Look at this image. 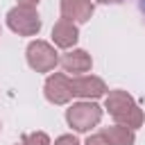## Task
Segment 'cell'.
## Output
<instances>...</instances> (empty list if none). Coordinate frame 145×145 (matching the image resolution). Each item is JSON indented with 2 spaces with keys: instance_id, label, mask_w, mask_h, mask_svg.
Masks as SVG:
<instances>
[{
  "instance_id": "obj_16",
  "label": "cell",
  "mask_w": 145,
  "mask_h": 145,
  "mask_svg": "<svg viewBox=\"0 0 145 145\" xmlns=\"http://www.w3.org/2000/svg\"><path fill=\"white\" fill-rule=\"evenodd\" d=\"M16 145H32V143H27V140L23 138V140H20V143H16Z\"/></svg>"
},
{
  "instance_id": "obj_13",
  "label": "cell",
  "mask_w": 145,
  "mask_h": 145,
  "mask_svg": "<svg viewBox=\"0 0 145 145\" xmlns=\"http://www.w3.org/2000/svg\"><path fill=\"white\" fill-rule=\"evenodd\" d=\"M84 145H106V143H104V138H102L100 134H93V136H88V138H86V143H84Z\"/></svg>"
},
{
  "instance_id": "obj_7",
  "label": "cell",
  "mask_w": 145,
  "mask_h": 145,
  "mask_svg": "<svg viewBox=\"0 0 145 145\" xmlns=\"http://www.w3.org/2000/svg\"><path fill=\"white\" fill-rule=\"evenodd\" d=\"M59 9H61V18H66V20L86 23V20H91L95 5H93V0H61Z\"/></svg>"
},
{
  "instance_id": "obj_4",
  "label": "cell",
  "mask_w": 145,
  "mask_h": 145,
  "mask_svg": "<svg viewBox=\"0 0 145 145\" xmlns=\"http://www.w3.org/2000/svg\"><path fill=\"white\" fill-rule=\"evenodd\" d=\"M25 57H27L29 68L36 70V72H50V70H54V66L59 63V54H57L54 45L48 43V41H41V39L32 41V43L27 45Z\"/></svg>"
},
{
  "instance_id": "obj_3",
  "label": "cell",
  "mask_w": 145,
  "mask_h": 145,
  "mask_svg": "<svg viewBox=\"0 0 145 145\" xmlns=\"http://www.w3.org/2000/svg\"><path fill=\"white\" fill-rule=\"evenodd\" d=\"M7 25L18 36H36L41 32V18L34 7L16 5L14 9L7 11Z\"/></svg>"
},
{
  "instance_id": "obj_14",
  "label": "cell",
  "mask_w": 145,
  "mask_h": 145,
  "mask_svg": "<svg viewBox=\"0 0 145 145\" xmlns=\"http://www.w3.org/2000/svg\"><path fill=\"white\" fill-rule=\"evenodd\" d=\"M39 2H41V0H18V5H23V7H34V9H36Z\"/></svg>"
},
{
  "instance_id": "obj_15",
  "label": "cell",
  "mask_w": 145,
  "mask_h": 145,
  "mask_svg": "<svg viewBox=\"0 0 145 145\" xmlns=\"http://www.w3.org/2000/svg\"><path fill=\"white\" fill-rule=\"evenodd\" d=\"M97 2H104V5H116V2H120V0H97Z\"/></svg>"
},
{
  "instance_id": "obj_6",
  "label": "cell",
  "mask_w": 145,
  "mask_h": 145,
  "mask_svg": "<svg viewBox=\"0 0 145 145\" xmlns=\"http://www.w3.org/2000/svg\"><path fill=\"white\" fill-rule=\"evenodd\" d=\"M70 84H72V95L82 97V100H97V97L106 95L104 79H100L95 75H75L70 79Z\"/></svg>"
},
{
  "instance_id": "obj_12",
  "label": "cell",
  "mask_w": 145,
  "mask_h": 145,
  "mask_svg": "<svg viewBox=\"0 0 145 145\" xmlns=\"http://www.w3.org/2000/svg\"><path fill=\"white\" fill-rule=\"evenodd\" d=\"M52 145H79V140H77L72 134H63V136H59Z\"/></svg>"
},
{
  "instance_id": "obj_11",
  "label": "cell",
  "mask_w": 145,
  "mask_h": 145,
  "mask_svg": "<svg viewBox=\"0 0 145 145\" xmlns=\"http://www.w3.org/2000/svg\"><path fill=\"white\" fill-rule=\"evenodd\" d=\"M27 143H32V145H52L50 143V138H48V134H43V131H34V134H25L23 136Z\"/></svg>"
},
{
  "instance_id": "obj_9",
  "label": "cell",
  "mask_w": 145,
  "mask_h": 145,
  "mask_svg": "<svg viewBox=\"0 0 145 145\" xmlns=\"http://www.w3.org/2000/svg\"><path fill=\"white\" fill-rule=\"evenodd\" d=\"M59 63H61V68H63L66 72H72V75H84V72H88V70H91L93 59H91V54H88L86 50L72 48V50H68V52L59 59Z\"/></svg>"
},
{
  "instance_id": "obj_5",
  "label": "cell",
  "mask_w": 145,
  "mask_h": 145,
  "mask_svg": "<svg viewBox=\"0 0 145 145\" xmlns=\"http://www.w3.org/2000/svg\"><path fill=\"white\" fill-rule=\"evenodd\" d=\"M43 93H45V100L50 104H68L72 100L70 77H66L63 72H52L43 84Z\"/></svg>"
},
{
  "instance_id": "obj_17",
  "label": "cell",
  "mask_w": 145,
  "mask_h": 145,
  "mask_svg": "<svg viewBox=\"0 0 145 145\" xmlns=\"http://www.w3.org/2000/svg\"><path fill=\"white\" fill-rule=\"evenodd\" d=\"M0 129H2V125H0Z\"/></svg>"
},
{
  "instance_id": "obj_2",
  "label": "cell",
  "mask_w": 145,
  "mask_h": 145,
  "mask_svg": "<svg viewBox=\"0 0 145 145\" xmlns=\"http://www.w3.org/2000/svg\"><path fill=\"white\" fill-rule=\"evenodd\" d=\"M100 120H102V106L93 100H82L66 109V122L79 134L91 131L95 125H100Z\"/></svg>"
},
{
  "instance_id": "obj_1",
  "label": "cell",
  "mask_w": 145,
  "mask_h": 145,
  "mask_svg": "<svg viewBox=\"0 0 145 145\" xmlns=\"http://www.w3.org/2000/svg\"><path fill=\"white\" fill-rule=\"evenodd\" d=\"M104 109L109 111V116L118 122V125H125L129 129H138L143 127V120H145V113L143 109L138 106V102L127 93V91H109L106 97H104Z\"/></svg>"
},
{
  "instance_id": "obj_10",
  "label": "cell",
  "mask_w": 145,
  "mask_h": 145,
  "mask_svg": "<svg viewBox=\"0 0 145 145\" xmlns=\"http://www.w3.org/2000/svg\"><path fill=\"white\" fill-rule=\"evenodd\" d=\"M100 136L104 138L106 145H134L136 143V131L125 127V125H113V127H104L100 131Z\"/></svg>"
},
{
  "instance_id": "obj_8",
  "label": "cell",
  "mask_w": 145,
  "mask_h": 145,
  "mask_svg": "<svg viewBox=\"0 0 145 145\" xmlns=\"http://www.w3.org/2000/svg\"><path fill=\"white\" fill-rule=\"evenodd\" d=\"M79 41V29H77V23L72 20H66V18H59L52 27V43L57 48H63V50H70L75 48V43Z\"/></svg>"
}]
</instances>
